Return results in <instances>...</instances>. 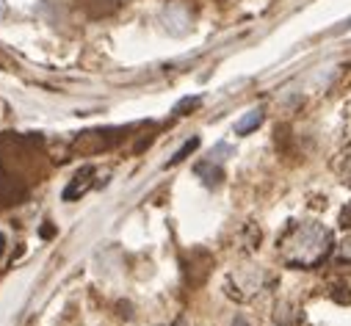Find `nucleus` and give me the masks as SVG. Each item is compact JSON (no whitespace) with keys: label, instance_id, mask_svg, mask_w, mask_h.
<instances>
[{"label":"nucleus","instance_id":"obj_2","mask_svg":"<svg viewBox=\"0 0 351 326\" xmlns=\"http://www.w3.org/2000/svg\"><path fill=\"white\" fill-rule=\"evenodd\" d=\"M266 288V271L260 266H241L227 277V296L235 301H249Z\"/></svg>","mask_w":351,"mask_h":326},{"label":"nucleus","instance_id":"obj_7","mask_svg":"<svg viewBox=\"0 0 351 326\" xmlns=\"http://www.w3.org/2000/svg\"><path fill=\"white\" fill-rule=\"evenodd\" d=\"M260 125H263V108H254V111H249L246 116H241V119L235 122V133H238V136H249V133H254Z\"/></svg>","mask_w":351,"mask_h":326},{"label":"nucleus","instance_id":"obj_13","mask_svg":"<svg viewBox=\"0 0 351 326\" xmlns=\"http://www.w3.org/2000/svg\"><path fill=\"white\" fill-rule=\"evenodd\" d=\"M343 119H346V127L351 130V100L343 105Z\"/></svg>","mask_w":351,"mask_h":326},{"label":"nucleus","instance_id":"obj_1","mask_svg":"<svg viewBox=\"0 0 351 326\" xmlns=\"http://www.w3.org/2000/svg\"><path fill=\"white\" fill-rule=\"evenodd\" d=\"M335 247V235L321 221H296L280 240V255L291 268L321 266Z\"/></svg>","mask_w":351,"mask_h":326},{"label":"nucleus","instance_id":"obj_11","mask_svg":"<svg viewBox=\"0 0 351 326\" xmlns=\"http://www.w3.org/2000/svg\"><path fill=\"white\" fill-rule=\"evenodd\" d=\"M337 221H340V227H343V229H351V202L340 210V218H337Z\"/></svg>","mask_w":351,"mask_h":326},{"label":"nucleus","instance_id":"obj_5","mask_svg":"<svg viewBox=\"0 0 351 326\" xmlns=\"http://www.w3.org/2000/svg\"><path fill=\"white\" fill-rule=\"evenodd\" d=\"M197 175H199V177H202V183H205V186H210V188H213V186H219V183H221V177H224L221 166H219L216 160H210V158L199 163V166H197Z\"/></svg>","mask_w":351,"mask_h":326},{"label":"nucleus","instance_id":"obj_4","mask_svg":"<svg viewBox=\"0 0 351 326\" xmlns=\"http://www.w3.org/2000/svg\"><path fill=\"white\" fill-rule=\"evenodd\" d=\"M95 166H83L80 172H75V177L69 180V186L64 188V199L66 202H75V199H80L86 191H89L92 186H95Z\"/></svg>","mask_w":351,"mask_h":326},{"label":"nucleus","instance_id":"obj_14","mask_svg":"<svg viewBox=\"0 0 351 326\" xmlns=\"http://www.w3.org/2000/svg\"><path fill=\"white\" fill-rule=\"evenodd\" d=\"M3 249H6V235L0 232V255H3Z\"/></svg>","mask_w":351,"mask_h":326},{"label":"nucleus","instance_id":"obj_8","mask_svg":"<svg viewBox=\"0 0 351 326\" xmlns=\"http://www.w3.org/2000/svg\"><path fill=\"white\" fill-rule=\"evenodd\" d=\"M335 172H337V177H340V183L351 188V147H346V149L337 155V160H335Z\"/></svg>","mask_w":351,"mask_h":326},{"label":"nucleus","instance_id":"obj_12","mask_svg":"<svg viewBox=\"0 0 351 326\" xmlns=\"http://www.w3.org/2000/svg\"><path fill=\"white\" fill-rule=\"evenodd\" d=\"M199 105V97H189V100H183L180 105H178V114H191L189 108H197Z\"/></svg>","mask_w":351,"mask_h":326},{"label":"nucleus","instance_id":"obj_3","mask_svg":"<svg viewBox=\"0 0 351 326\" xmlns=\"http://www.w3.org/2000/svg\"><path fill=\"white\" fill-rule=\"evenodd\" d=\"M119 138H122L119 130H83L72 138L69 149H72V155H100V152L117 147Z\"/></svg>","mask_w":351,"mask_h":326},{"label":"nucleus","instance_id":"obj_6","mask_svg":"<svg viewBox=\"0 0 351 326\" xmlns=\"http://www.w3.org/2000/svg\"><path fill=\"white\" fill-rule=\"evenodd\" d=\"M238 247L243 249V252H254L257 247H260V227L257 224H243V229H241V235H238Z\"/></svg>","mask_w":351,"mask_h":326},{"label":"nucleus","instance_id":"obj_10","mask_svg":"<svg viewBox=\"0 0 351 326\" xmlns=\"http://www.w3.org/2000/svg\"><path fill=\"white\" fill-rule=\"evenodd\" d=\"M335 258H337L340 263H348V260H351V238H346V240H340V243H337Z\"/></svg>","mask_w":351,"mask_h":326},{"label":"nucleus","instance_id":"obj_9","mask_svg":"<svg viewBox=\"0 0 351 326\" xmlns=\"http://www.w3.org/2000/svg\"><path fill=\"white\" fill-rule=\"evenodd\" d=\"M197 147H199V138H191V141H186V144H183V147H180L178 152H174V158L169 160V166H174V163H180V160H186V158H189V155H191V152H194Z\"/></svg>","mask_w":351,"mask_h":326}]
</instances>
